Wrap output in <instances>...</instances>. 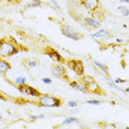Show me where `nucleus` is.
I'll use <instances>...</instances> for the list:
<instances>
[{
    "mask_svg": "<svg viewBox=\"0 0 129 129\" xmlns=\"http://www.w3.org/2000/svg\"><path fill=\"white\" fill-rule=\"evenodd\" d=\"M70 86L72 87V88H74L76 90H78V92H82V93H89L88 92V88H87V86L85 85L83 82H77V81H72L70 82Z\"/></svg>",
    "mask_w": 129,
    "mask_h": 129,
    "instance_id": "nucleus-10",
    "label": "nucleus"
},
{
    "mask_svg": "<svg viewBox=\"0 0 129 129\" xmlns=\"http://www.w3.org/2000/svg\"><path fill=\"white\" fill-rule=\"evenodd\" d=\"M118 10L121 12V14L124 17H129V9L127 7H124V6H120V7H118Z\"/></svg>",
    "mask_w": 129,
    "mask_h": 129,
    "instance_id": "nucleus-20",
    "label": "nucleus"
},
{
    "mask_svg": "<svg viewBox=\"0 0 129 129\" xmlns=\"http://www.w3.org/2000/svg\"><path fill=\"white\" fill-rule=\"evenodd\" d=\"M51 2L54 5V7L56 8L57 10H61V7H60V5H58V2L56 1V0H51Z\"/></svg>",
    "mask_w": 129,
    "mask_h": 129,
    "instance_id": "nucleus-26",
    "label": "nucleus"
},
{
    "mask_svg": "<svg viewBox=\"0 0 129 129\" xmlns=\"http://www.w3.org/2000/svg\"><path fill=\"white\" fill-rule=\"evenodd\" d=\"M106 82H107V84L109 85V86L111 87V88H114V89H116V90H118V92H121V93H125V89L124 88H121V87H119L118 85H117V83H114L113 81L109 78V76H106Z\"/></svg>",
    "mask_w": 129,
    "mask_h": 129,
    "instance_id": "nucleus-15",
    "label": "nucleus"
},
{
    "mask_svg": "<svg viewBox=\"0 0 129 129\" xmlns=\"http://www.w3.org/2000/svg\"><path fill=\"white\" fill-rule=\"evenodd\" d=\"M121 4H129V0H120Z\"/></svg>",
    "mask_w": 129,
    "mask_h": 129,
    "instance_id": "nucleus-28",
    "label": "nucleus"
},
{
    "mask_svg": "<svg viewBox=\"0 0 129 129\" xmlns=\"http://www.w3.org/2000/svg\"><path fill=\"white\" fill-rule=\"evenodd\" d=\"M38 104L41 107L57 108V107H61V105H62V99L55 97V96L49 95V94H44V95H41L39 97Z\"/></svg>",
    "mask_w": 129,
    "mask_h": 129,
    "instance_id": "nucleus-2",
    "label": "nucleus"
},
{
    "mask_svg": "<svg viewBox=\"0 0 129 129\" xmlns=\"http://www.w3.org/2000/svg\"><path fill=\"white\" fill-rule=\"evenodd\" d=\"M24 65L29 67V69H34L38 65V62L34 60H27V61H24Z\"/></svg>",
    "mask_w": 129,
    "mask_h": 129,
    "instance_id": "nucleus-18",
    "label": "nucleus"
},
{
    "mask_svg": "<svg viewBox=\"0 0 129 129\" xmlns=\"http://www.w3.org/2000/svg\"><path fill=\"white\" fill-rule=\"evenodd\" d=\"M11 70V64L8 62V61L6 60H1L0 61V73H1L2 75L6 74L8 71H10Z\"/></svg>",
    "mask_w": 129,
    "mask_h": 129,
    "instance_id": "nucleus-13",
    "label": "nucleus"
},
{
    "mask_svg": "<svg viewBox=\"0 0 129 129\" xmlns=\"http://www.w3.org/2000/svg\"><path fill=\"white\" fill-rule=\"evenodd\" d=\"M86 104H89V105H101L103 104V102L102 101H98V99H89V101H87L86 102Z\"/></svg>",
    "mask_w": 129,
    "mask_h": 129,
    "instance_id": "nucleus-22",
    "label": "nucleus"
},
{
    "mask_svg": "<svg viewBox=\"0 0 129 129\" xmlns=\"http://www.w3.org/2000/svg\"><path fill=\"white\" fill-rule=\"evenodd\" d=\"M125 93H129V87H127V88L125 89Z\"/></svg>",
    "mask_w": 129,
    "mask_h": 129,
    "instance_id": "nucleus-30",
    "label": "nucleus"
},
{
    "mask_svg": "<svg viewBox=\"0 0 129 129\" xmlns=\"http://www.w3.org/2000/svg\"><path fill=\"white\" fill-rule=\"evenodd\" d=\"M51 73L54 77L56 78H63L65 81H69V76H67V71L61 63L53 64L51 66Z\"/></svg>",
    "mask_w": 129,
    "mask_h": 129,
    "instance_id": "nucleus-6",
    "label": "nucleus"
},
{
    "mask_svg": "<svg viewBox=\"0 0 129 129\" xmlns=\"http://www.w3.org/2000/svg\"><path fill=\"white\" fill-rule=\"evenodd\" d=\"M80 5L83 6L85 9H87L90 12H94L98 9L99 0H80Z\"/></svg>",
    "mask_w": 129,
    "mask_h": 129,
    "instance_id": "nucleus-8",
    "label": "nucleus"
},
{
    "mask_svg": "<svg viewBox=\"0 0 129 129\" xmlns=\"http://www.w3.org/2000/svg\"><path fill=\"white\" fill-rule=\"evenodd\" d=\"M92 62H93L94 65H95L96 67H98V69L101 70V71H102L103 73H104V74L106 75V76L109 75V73H108V67H107V65H105L104 63L99 62V61H96V60H93Z\"/></svg>",
    "mask_w": 129,
    "mask_h": 129,
    "instance_id": "nucleus-14",
    "label": "nucleus"
},
{
    "mask_svg": "<svg viewBox=\"0 0 129 129\" xmlns=\"http://www.w3.org/2000/svg\"><path fill=\"white\" fill-rule=\"evenodd\" d=\"M42 82H43V83H44V84H52V80H51V78H49V77H43L42 78Z\"/></svg>",
    "mask_w": 129,
    "mask_h": 129,
    "instance_id": "nucleus-25",
    "label": "nucleus"
},
{
    "mask_svg": "<svg viewBox=\"0 0 129 129\" xmlns=\"http://www.w3.org/2000/svg\"><path fill=\"white\" fill-rule=\"evenodd\" d=\"M116 42H117V43H122L124 41H122L121 39H117V40H116Z\"/></svg>",
    "mask_w": 129,
    "mask_h": 129,
    "instance_id": "nucleus-29",
    "label": "nucleus"
},
{
    "mask_svg": "<svg viewBox=\"0 0 129 129\" xmlns=\"http://www.w3.org/2000/svg\"><path fill=\"white\" fill-rule=\"evenodd\" d=\"M20 50L16 45V43L11 42L10 40H1V42H0V56L1 57L12 56V55L18 54Z\"/></svg>",
    "mask_w": 129,
    "mask_h": 129,
    "instance_id": "nucleus-1",
    "label": "nucleus"
},
{
    "mask_svg": "<svg viewBox=\"0 0 129 129\" xmlns=\"http://www.w3.org/2000/svg\"><path fill=\"white\" fill-rule=\"evenodd\" d=\"M44 54L48 55L51 60L55 61L56 63H61V64L65 63V60L63 58V56L61 55L60 52H58L57 50L51 48V46H46V48L44 49Z\"/></svg>",
    "mask_w": 129,
    "mask_h": 129,
    "instance_id": "nucleus-7",
    "label": "nucleus"
},
{
    "mask_svg": "<svg viewBox=\"0 0 129 129\" xmlns=\"http://www.w3.org/2000/svg\"><path fill=\"white\" fill-rule=\"evenodd\" d=\"M42 118H44V115H31L30 116L31 121H34V120H38V119H42Z\"/></svg>",
    "mask_w": 129,
    "mask_h": 129,
    "instance_id": "nucleus-23",
    "label": "nucleus"
},
{
    "mask_svg": "<svg viewBox=\"0 0 129 129\" xmlns=\"http://www.w3.org/2000/svg\"><path fill=\"white\" fill-rule=\"evenodd\" d=\"M66 64H67V66H69V69H71L76 75H78V76H83L84 75L85 69H84V64H83V62H82L81 60L72 58V60L67 61Z\"/></svg>",
    "mask_w": 129,
    "mask_h": 129,
    "instance_id": "nucleus-4",
    "label": "nucleus"
},
{
    "mask_svg": "<svg viewBox=\"0 0 129 129\" xmlns=\"http://www.w3.org/2000/svg\"><path fill=\"white\" fill-rule=\"evenodd\" d=\"M61 32H62V34L64 37L69 38V39H71V40H74V41H78L83 38L82 34H80L72 27H70L69 24H65V23H62V24H61Z\"/></svg>",
    "mask_w": 129,
    "mask_h": 129,
    "instance_id": "nucleus-3",
    "label": "nucleus"
},
{
    "mask_svg": "<svg viewBox=\"0 0 129 129\" xmlns=\"http://www.w3.org/2000/svg\"><path fill=\"white\" fill-rule=\"evenodd\" d=\"M87 88H88V92L89 93H93V94H102V89L99 87V85L96 83V81H93L92 83H89L87 85Z\"/></svg>",
    "mask_w": 129,
    "mask_h": 129,
    "instance_id": "nucleus-12",
    "label": "nucleus"
},
{
    "mask_svg": "<svg viewBox=\"0 0 129 129\" xmlns=\"http://www.w3.org/2000/svg\"><path fill=\"white\" fill-rule=\"evenodd\" d=\"M93 81H95V80H94V77H93V76H89V75L83 76V77H82V82H83V83L86 85V86H87V85H88L89 83H92Z\"/></svg>",
    "mask_w": 129,
    "mask_h": 129,
    "instance_id": "nucleus-19",
    "label": "nucleus"
},
{
    "mask_svg": "<svg viewBox=\"0 0 129 129\" xmlns=\"http://www.w3.org/2000/svg\"><path fill=\"white\" fill-rule=\"evenodd\" d=\"M126 80H122V78H115V83H117V84H121V83H126Z\"/></svg>",
    "mask_w": 129,
    "mask_h": 129,
    "instance_id": "nucleus-27",
    "label": "nucleus"
},
{
    "mask_svg": "<svg viewBox=\"0 0 129 129\" xmlns=\"http://www.w3.org/2000/svg\"><path fill=\"white\" fill-rule=\"evenodd\" d=\"M41 6H42L41 0H31L29 4L25 5V9H29V8H41Z\"/></svg>",
    "mask_w": 129,
    "mask_h": 129,
    "instance_id": "nucleus-16",
    "label": "nucleus"
},
{
    "mask_svg": "<svg viewBox=\"0 0 129 129\" xmlns=\"http://www.w3.org/2000/svg\"><path fill=\"white\" fill-rule=\"evenodd\" d=\"M16 84H25V82H27V77H24V76H19V77H17L16 78Z\"/></svg>",
    "mask_w": 129,
    "mask_h": 129,
    "instance_id": "nucleus-21",
    "label": "nucleus"
},
{
    "mask_svg": "<svg viewBox=\"0 0 129 129\" xmlns=\"http://www.w3.org/2000/svg\"><path fill=\"white\" fill-rule=\"evenodd\" d=\"M83 23L85 27L89 29H97L101 27V20L94 18V17H85L83 19Z\"/></svg>",
    "mask_w": 129,
    "mask_h": 129,
    "instance_id": "nucleus-9",
    "label": "nucleus"
},
{
    "mask_svg": "<svg viewBox=\"0 0 129 129\" xmlns=\"http://www.w3.org/2000/svg\"><path fill=\"white\" fill-rule=\"evenodd\" d=\"M77 122H80V119L76 118V117H67L62 121V125H71V124H77Z\"/></svg>",
    "mask_w": 129,
    "mask_h": 129,
    "instance_id": "nucleus-17",
    "label": "nucleus"
},
{
    "mask_svg": "<svg viewBox=\"0 0 129 129\" xmlns=\"http://www.w3.org/2000/svg\"><path fill=\"white\" fill-rule=\"evenodd\" d=\"M77 105H78V103H77V102H75V101H70V102H69V106L71 107V108L77 107Z\"/></svg>",
    "mask_w": 129,
    "mask_h": 129,
    "instance_id": "nucleus-24",
    "label": "nucleus"
},
{
    "mask_svg": "<svg viewBox=\"0 0 129 129\" xmlns=\"http://www.w3.org/2000/svg\"><path fill=\"white\" fill-rule=\"evenodd\" d=\"M109 34H108V31L105 30V29H101V30H98L97 32H95V33H90L89 37L93 38V39H105V38H107Z\"/></svg>",
    "mask_w": 129,
    "mask_h": 129,
    "instance_id": "nucleus-11",
    "label": "nucleus"
},
{
    "mask_svg": "<svg viewBox=\"0 0 129 129\" xmlns=\"http://www.w3.org/2000/svg\"><path fill=\"white\" fill-rule=\"evenodd\" d=\"M18 90L23 95H27V96H32V97H38L39 98L42 94H41L37 88H34L33 86L31 85H28L27 83L25 84H20L18 85Z\"/></svg>",
    "mask_w": 129,
    "mask_h": 129,
    "instance_id": "nucleus-5",
    "label": "nucleus"
}]
</instances>
